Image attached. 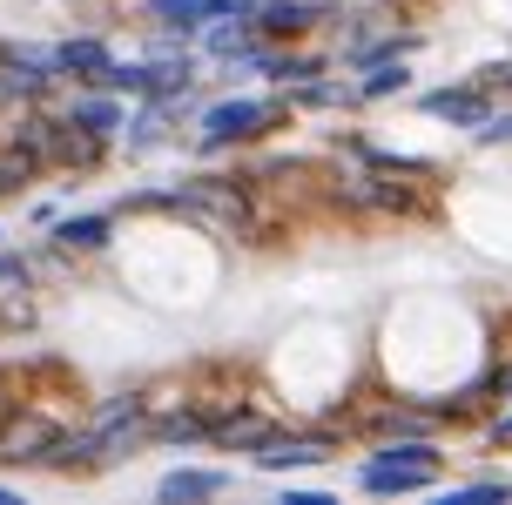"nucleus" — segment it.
Returning a JSON list of instances; mask_svg holds the SVG:
<instances>
[{
    "label": "nucleus",
    "instance_id": "7",
    "mask_svg": "<svg viewBox=\"0 0 512 505\" xmlns=\"http://www.w3.org/2000/svg\"><path fill=\"white\" fill-rule=\"evenodd\" d=\"M405 81H411V75L398 68V61H378V68L358 81V95H364V101H378V95H405Z\"/></svg>",
    "mask_w": 512,
    "mask_h": 505
},
{
    "label": "nucleus",
    "instance_id": "2",
    "mask_svg": "<svg viewBox=\"0 0 512 505\" xmlns=\"http://www.w3.org/2000/svg\"><path fill=\"white\" fill-rule=\"evenodd\" d=\"M277 115V101H256V95H243V101H216L203 115V149H230V142H243V135H256V128Z\"/></svg>",
    "mask_w": 512,
    "mask_h": 505
},
{
    "label": "nucleus",
    "instance_id": "8",
    "mask_svg": "<svg viewBox=\"0 0 512 505\" xmlns=\"http://www.w3.org/2000/svg\"><path fill=\"white\" fill-rule=\"evenodd\" d=\"M492 88H512V68H499V75H492Z\"/></svg>",
    "mask_w": 512,
    "mask_h": 505
},
{
    "label": "nucleus",
    "instance_id": "9",
    "mask_svg": "<svg viewBox=\"0 0 512 505\" xmlns=\"http://www.w3.org/2000/svg\"><path fill=\"white\" fill-rule=\"evenodd\" d=\"M499 431H506V438H512V411H506V418H499Z\"/></svg>",
    "mask_w": 512,
    "mask_h": 505
},
{
    "label": "nucleus",
    "instance_id": "3",
    "mask_svg": "<svg viewBox=\"0 0 512 505\" xmlns=\"http://www.w3.org/2000/svg\"><path fill=\"white\" fill-rule=\"evenodd\" d=\"M492 101H499V95H492V81H459V88H432V95H425V108H432V115H445L452 128H479Z\"/></svg>",
    "mask_w": 512,
    "mask_h": 505
},
{
    "label": "nucleus",
    "instance_id": "6",
    "mask_svg": "<svg viewBox=\"0 0 512 505\" xmlns=\"http://www.w3.org/2000/svg\"><path fill=\"white\" fill-rule=\"evenodd\" d=\"M223 472H169V479H162V492H169V499H203V492H223Z\"/></svg>",
    "mask_w": 512,
    "mask_h": 505
},
{
    "label": "nucleus",
    "instance_id": "5",
    "mask_svg": "<svg viewBox=\"0 0 512 505\" xmlns=\"http://www.w3.org/2000/svg\"><path fill=\"white\" fill-rule=\"evenodd\" d=\"M54 243H61V250H102L108 243V216H68V223L54 229Z\"/></svg>",
    "mask_w": 512,
    "mask_h": 505
},
{
    "label": "nucleus",
    "instance_id": "10",
    "mask_svg": "<svg viewBox=\"0 0 512 505\" xmlns=\"http://www.w3.org/2000/svg\"><path fill=\"white\" fill-rule=\"evenodd\" d=\"M506 398H512V371H506Z\"/></svg>",
    "mask_w": 512,
    "mask_h": 505
},
{
    "label": "nucleus",
    "instance_id": "1",
    "mask_svg": "<svg viewBox=\"0 0 512 505\" xmlns=\"http://www.w3.org/2000/svg\"><path fill=\"white\" fill-rule=\"evenodd\" d=\"M364 492H425L438 479V452L425 438H405V445H384V452L364 458Z\"/></svg>",
    "mask_w": 512,
    "mask_h": 505
},
{
    "label": "nucleus",
    "instance_id": "4",
    "mask_svg": "<svg viewBox=\"0 0 512 505\" xmlns=\"http://www.w3.org/2000/svg\"><path fill=\"white\" fill-rule=\"evenodd\" d=\"M310 21H317V7H310V0H263V7H256V27H263L270 41H283V34H304Z\"/></svg>",
    "mask_w": 512,
    "mask_h": 505
}]
</instances>
